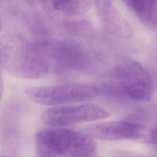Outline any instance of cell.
<instances>
[{
	"instance_id": "cell-7",
	"label": "cell",
	"mask_w": 157,
	"mask_h": 157,
	"mask_svg": "<svg viewBox=\"0 0 157 157\" xmlns=\"http://www.w3.org/2000/svg\"><path fill=\"white\" fill-rule=\"evenodd\" d=\"M109 115V112L99 105L83 104L52 107L42 113V120L48 125L67 126L102 120Z\"/></svg>"
},
{
	"instance_id": "cell-8",
	"label": "cell",
	"mask_w": 157,
	"mask_h": 157,
	"mask_svg": "<svg viewBox=\"0 0 157 157\" xmlns=\"http://www.w3.org/2000/svg\"><path fill=\"white\" fill-rule=\"evenodd\" d=\"M93 1L99 20L109 33L121 38L132 36L131 25L118 10L113 0Z\"/></svg>"
},
{
	"instance_id": "cell-5",
	"label": "cell",
	"mask_w": 157,
	"mask_h": 157,
	"mask_svg": "<svg viewBox=\"0 0 157 157\" xmlns=\"http://www.w3.org/2000/svg\"><path fill=\"white\" fill-rule=\"evenodd\" d=\"M33 101L43 105H61L91 99L100 94L97 86L85 83H66L34 86L25 90Z\"/></svg>"
},
{
	"instance_id": "cell-9",
	"label": "cell",
	"mask_w": 157,
	"mask_h": 157,
	"mask_svg": "<svg viewBox=\"0 0 157 157\" xmlns=\"http://www.w3.org/2000/svg\"><path fill=\"white\" fill-rule=\"evenodd\" d=\"M44 10L63 23L80 16L88 7L87 0H38Z\"/></svg>"
},
{
	"instance_id": "cell-3",
	"label": "cell",
	"mask_w": 157,
	"mask_h": 157,
	"mask_svg": "<svg viewBox=\"0 0 157 157\" xmlns=\"http://www.w3.org/2000/svg\"><path fill=\"white\" fill-rule=\"evenodd\" d=\"M35 140L40 157H94L96 148L90 135L66 128L40 131Z\"/></svg>"
},
{
	"instance_id": "cell-6",
	"label": "cell",
	"mask_w": 157,
	"mask_h": 157,
	"mask_svg": "<svg viewBox=\"0 0 157 157\" xmlns=\"http://www.w3.org/2000/svg\"><path fill=\"white\" fill-rule=\"evenodd\" d=\"M84 131L92 137L104 140H131L142 143L155 144L153 129L129 120L91 124L85 127Z\"/></svg>"
},
{
	"instance_id": "cell-1",
	"label": "cell",
	"mask_w": 157,
	"mask_h": 157,
	"mask_svg": "<svg viewBox=\"0 0 157 157\" xmlns=\"http://www.w3.org/2000/svg\"><path fill=\"white\" fill-rule=\"evenodd\" d=\"M100 93L126 100L145 102L153 94L152 78L146 69L133 58L118 57L98 86Z\"/></svg>"
},
{
	"instance_id": "cell-12",
	"label": "cell",
	"mask_w": 157,
	"mask_h": 157,
	"mask_svg": "<svg viewBox=\"0 0 157 157\" xmlns=\"http://www.w3.org/2000/svg\"><path fill=\"white\" fill-rule=\"evenodd\" d=\"M153 134H154V137H155V144H157V124L154 127L153 129Z\"/></svg>"
},
{
	"instance_id": "cell-4",
	"label": "cell",
	"mask_w": 157,
	"mask_h": 157,
	"mask_svg": "<svg viewBox=\"0 0 157 157\" xmlns=\"http://www.w3.org/2000/svg\"><path fill=\"white\" fill-rule=\"evenodd\" d=\"M50 72L57 74L80 71L91 63L88 52L78 43L69 39H47L37 42Z\"/></svg>"
},
{
	"instance_id": "cell-11",
	"label": "cell",
	"mask_w": 157,
	"mask_h": 157,
	"mask_svg": "<svg viewBox=\"0 0 157 157\" xmlns=\"http://www.w3.org/2000/svg\"><path fill=\"white\" fill-rule=\"evenodd\" d=\"M113 157H156V156L139 155L134 152H131L128 151H118L114 153Z\"/></svg>"
},
{
	"instance_id": "cell-10",
	"label": "cell",
	"mask_w": 157,
	"mask_h": 157,
	"mask_svg": "<svg viewBox=\"0 0 157 157\" xmlns=\"http://www.w3.org/2000/svg\"><path fill=\"white\" fill-rule=\"evenodd\" d=\"M145 26L157 28V0H121Z\"/></svg>"
},
{
	"instance_id": "cell-13",
	"label": "cell",
	"mask_w": 157,
	"mask_h": 157,
	"mask_svg": "<svg viewBox=\"0 0 157 157\" xmlns=\"http://www.w3.org/2000/svg\"><path fill=\"white\" fill-rule=\"evenodd\" d=\"M1 157H11V156H1Z\"/></svg>"
},
{
	"instance_id": "cell-14",
	"label": "cell",
	"mask_w": 157,
	"mask_h": 157,
	"mask_svg": "<svg viewBox=\"0 0 157 157\" xmlns=\"http://www.w3.org/2000/svg\"><path fill=\"white\" fill-rule=\"evenodd\" d=\"M28 1L29 2H30V1H31V0H28Z\"/></svg>"
},
{
	"instance_id": "cell-2",
	"label": "cell",
	"mask_w": 157,
	"mask_h": 157,
	"mask_svg": "<svg viewBox=\"0 0 157 157\" xmlns=\"http://www.w3.org/2000/svg\"><path fill=\"white\" fill-rule=\"evenodd\" d=\"M0 61L2 69L22 79H39L50 72L37 42H31L17 33L1 36Z\"/></svg>"
}]
</instances>
